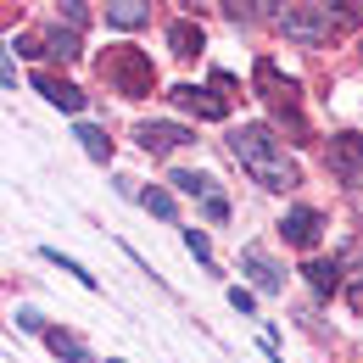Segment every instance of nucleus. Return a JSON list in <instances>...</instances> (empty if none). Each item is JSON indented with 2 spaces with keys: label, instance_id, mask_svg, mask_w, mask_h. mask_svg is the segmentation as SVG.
I'll return each mask as SVG.
<instances>
[{
  "label": "nucleus",
  "instance_id": "2",
  "mask_svg": "<svg viewBox=\"0 0 363 363\" xmlns=\"http://www.w3.org/2000/svg\"><path fill=\"white\" fill-rule=\"evenodd\" d=\"M101 79H106L118 95H151V84H157L151 56L135 50V45H112L106 50V56H101Z\"/></svg>",
  "mask_w": 363,
  "mask_h": 363
},
{
  "label": "nucleus",
  "instance_id": "1",
  "mask_svg": "<svg viewBox=\"0 0 363 363\" xmlns=\"http://www.w3.org/2000/svg\"><path fill=\"white\" fill-rule=\"evenodd\" d=\"M229 151H235V162L263 184V190H291V184L302 179L296 162H291V151H285V140L274 135L269 123H240V129L229 135Z\"/></svg>",
  "mask_w": 363,
  "mask_h": 363
},
{
  "label": "nucleus",
  "instance_id": "9",
  "mask_svg": "<svg viewBox=\"0 0 363 363\" xmlns=\"http://www.w3.org/2000/svg\"><path fill=\"white\" fill-rule=\"evenodd\" d=\"M34 90L45 95L50 106H62V112H84V90L67 84V79H56V73H34Z\"/></svg>",
  "mask_w": 363,
  "mask_h": 363
},
{
  "label": "nucleus",
  "instance_id": "15",
  "mask_svg": "<svg viewBox=\"0 0 363 363\" xmlns=\"http://www.w3.org/2000/svg\"><path fill=\"white\" fill-rule=\"evenodd\" d=\"M79 140H84V157H90V162H112V140H106V129L79 123Z\"/></svg>",
  "mask_w": 363,
  "mask_h": 363
},
{
  "label": "nucleus",
  "instance_id": "22",
  "mask_svg": "<svg viewBox=\"0 0 363 363\" xmlns=\"http://www.w3.org/2000/svg\"><path fill=\"white\" fill-rule=\"evenodd\" d=\"M184 246H190V252H196L201 263H213V240H207L201 229H184Z\"/></svg>",
  "mask_w": 363,
  "mask_h": 363
},
{
  "label": "nucleus",
  "instance_id": "8",
  "mask_svg": "<svg viewBox=\"0 0 363 363\" xmlns=\"http://www.w3.org/2000/svg\"><path fill=\"white\" fill-rule=\"evenodd\" d=\"M318 229H324V218H318L313 207H291V213L279 218V235H285L291 246H302V252H308V246L318 240Z\"/></svg>",
  "mask_w": 363,
  "mask_h": 363
},
{
  "label": "nucleus",
  "instance_id": "10",
  "mask_svg": "<svg viewBox=\"0 0 363 363\" xmlns=\"http://www.w3.org/2000/svg\"><path fill=\"white\" fill-rule=\"evenodd\" d=\"M190 129H179V123H140V145L145 151H179V145H190Z\"/></svg>",
  "mask_w": 363,
  "mask_h": 363
},
{
  "label": "nucleus",
  "instance_id": "14",
  "mask_svg": "<svg viewBox=\"0 0 363 363\" xmlns=\"http://www.w3.org/2000/svg\"><path fill=\"white\" fill-rule=\"evenodd\" d=\"M151 17V0H106V23H118V28H140Z\"/></svg>",
  "mask_w": 363,
  "mask_h": 363
},
{
  "label": "nucleus",
  "instance_id": "7",
  "mask_svg": "<svg viewBox=\"0 0 363 363\" xmlns=\"http://www.w3.org/2000/svg\"><path fill=\"white\" fill-rule=\"evenodd\" d=\"M330 168L341 184H358L363 190V135H335L330 140Z\"/></svg>",
  "mask_w": 363,
  "mask_h": 363
},
{
  "label": "nucleus",
  "instance_id": "19",
  "mask_svg": "<svg viewBox=\"0 0 363 363\" xmlns=\"http://www.w3.org/2000/svg\"><path fill=\"white\" fill-rule=\"evenodd\" d=\"M140 201H145L157 218H174V196H168V190H157V184H151V190H140Z\"/></svg>",
  "mask_w": 363,
  "mask_h": 363
},
{
  "label": "nucleus",
  "instance_id": "25",
  "mask_svg": "<svg viewBox=\"0 0 363 363\" xmlns=\"http://www.w3.org/2000/svg\"><path fill=\"white\" fill-rule=\"evenodd\" d=\"M352 308H358V313H363V279H358V285H352Z\"/></svg>",
  "mask_w": 363,
  "mask_h": 363
},
{
  "label": "nucleus",
  "instance_id": "21",
  "mask_svg": "<svg viewBox=\"0 0 363 363\" xmlns=\"http://www.w3.org/2000/svg\"><path fill=\"white\" fill-rule=\"evenodd\" d=\"M229 6V17H235V23H263V11H257V6H269V0H224Z\"/></svg>",
  "mask_w": 363,
  "mask_h": 363
},
{
  "label": "nucleus",
  "instance_id": "16",
  "mask_svg": "<svg viewBox=\"0 0 363 363\" xmlns=\"http://www.w3.org/2000/svg\"><path fill=\"white\" fill-rule=\"evenodd\" d=\"M168 45H174V56H196L201 50V28L196 23H174L168 28Z\"/></svg>",
  "mask_w": 363,
  "mask_h": 363
},
{
  "label": "nucleus",
  "instance_id": "4",
  "mask_svg": "<svg viewBox=\"0 0 363 363\" xmlns=\"http://www.w3.org/2000/svg\"><path fill=\"white\" fill-rule=\"evenodd\" d=\"M274 23L285 28V40H296V45H324L330 34H335V23H330V11L324 6H302V0H285L279 11H274Z\"/></svg>",
  "mask_w": 363,
  "mask_h": 363
},
{
  "label": "nucleus",
  "instance_id": "23",
  "mask_svg": "<svg viewBox=\"0 0 363 363\" xmlns=\"http://www.w3.org/2000/svg\"><path fill=\"white\" fill-rule=\"evenodd\" d=\"M229 308H235V313H252V308H257V296H252V291H240V285H229Z\"/></svg>",
  "mask_w": 363,
  "mask_h": 363
},
{
  "label": "nucleus",
  "instance_id": "12",
  "mask_svg": "<svg viewBox=\"0 0 363 363\" xmlns=\"http://www.w3.org/2000/svg\"><path fill=\"white\" fill-rule=\"evenodd\" d=\"M45 347H50L62 363H95V358H90V347H84L79 335H67V330H45Z\"/></svg>",
  "mask_w": 363,
  "mask_h": 363
},
{
  "label": "nucleus",
  "instance_id": "17",
  "mask_svg": "<svg viewBox=\"0 0 363 363\" xmlns=\"http://www.w3.org/2000/svg\"><path fill=\"white\" fill-rule=\"evenodd\" d=\"M324 11H330V23H335V28L363 23V0H324Z\"/></svg>",
  "mask_w": 363,
  "mask_h": 363
},
{
  "label": "nucleus",
  "instance_id": "13",
  "mask_svg": "<svg viewBox=\"0 0 363 363\" xmlns=\"http://www.w3.org/2000/svg\"><path fill=\"white\" fill-rule=\"evenodd\" d=\"M240 263H246V274L257 279V291H269V296L279 291V269H274V263L257 252V246H246V252H240Z\"/></svg>",
  "mask_w": 363,
  "mask_h": 363
},
{
  "label": "nucleus",
  "instance_id": "5",
  "mask_svg": "<svg viewBox=\"0 0 363 363\" xmlns=\"http://www.w3.org/2000/svg\"><path fill=\"white\" fill-rule=\"evenodd\" d=\"M218 90H229V73H213V90H196V84H174L168 101L179 112H196V118H229V101Z\"/></svg>",
  "mask_w": 363,
  "mask_h": 363
},
{
  "label": "nucleus",
  "instance_id": "24",
  "mask_svg": "<svg viewBox=\"0 0 363 363\" xmlns=\"http://www.w3.org/2000/svg\"><path fill=\"white\" fill-rule=\"evenodd\" d=\"M207 218H229V201H224V196H207Z\"/></svg>",
  "mask_w": 363,
  "mask_h": 363
},
{
  "label": "nucleus",
  "instance_id": "3",
  "mask_svg": "<svg viewBox=\"0 0 363 363\" xmlns=\"http://www.w3.org/2000/svg\"><path fill=\"white\" fill-rule=\"evenodd\" d=\"M252 79H257V95L269 101V112L279 123H291V135H302L308 123H302V90H296V79H279V67L274 62H257L252 67Z\"/></svg>",
  "mask_w": 363,
  "mask_h": 363
},
{
  "label": "nucleus",
  "instance_id": "11",
  "mask_svg": "<svg viewBox=\"0 0 363 363\" xmlns=\"http://www.w3.org/2000/svg\"><path fill=\"white\" fill-rule=\"evenodd\" d=\"M302 274H308V285H313L318 296H335L341 291V257H313Z\"/></svg>",
  "mask_w": 363,
  "mask_h": 363
},
{
  "label": "nucleus",
  "instance_id": "20",
  "mask_svg": "<svg viewBox=\"0 0 363 363\" xmlns=\"http://www.w3.org/2000/svg\"><path fill=\"white\" fill-rule=\"evenodd\" d=\"M45 257H50V263H56L62 274H73L79 285H90V291H95V274H84V263H73V257H62V252H50V246H45Z\"/></svg>",
  "mask_w": 363,
  "mask_h": 363
},
{
  "label": "nucleus",
  "instance_id": "6",
  "mask_svg": "<svg viewBox=\"0 0 363 363\" xmlns=\"http://www.w3.org/2000/svg\"><path fill=\"white\" fill-rule=\"evenodd\" d=\"M11 50H23V56H56V62H79V28H50L45 40H34V34H17Z\"/></svg>",
  "mask_w": 363,
  "mask_h": 363
},
{
  "label": "nucleus",
  "instance_id": "18",
  "mask_svg": "<svg viewBox=\"0 0 363 363\" xmlns=\"http://www.w3.org/2000/svg\"><path fill=\"white\" fill-rule=\"evenodd\" d=\"M174 190H184V196H218L213 179H207V174H196V168H179V174H174Z\"/></svg>",
  "mask_w": 363,
  "mask_h": 363
}]
</instances>
